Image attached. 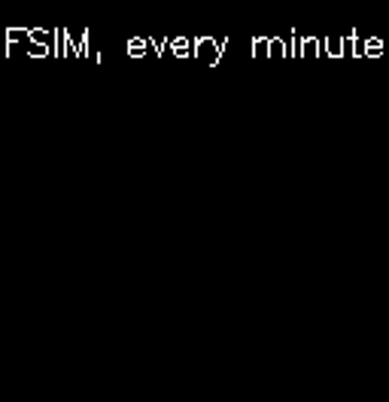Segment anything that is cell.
I'll return each instance as SVG.
<instances>
[{
    "label": "cell",
    "instance_id": "4",
    "mask_svg": "<svg viewBox=\"0 0 389 402\" xmlns=\"http://www.w3.org/2000/svg\"><path fill=\"white\" fill-rule=\"evenodd\" d=\"M323 40L313 34H301V59H323Z\"/></svg>",
    "mask_w": 389,
    "mask_h": 402
},
{
    "label": "cell",
    "instance_id": "2",
    "mask_svg": "<svg viewBox=\"0 0 389 402\" xmlns=\"http://www.w3.org/2000/svg\"><path fill=\"white\" fill-rule=\"evenodd\" d=\"M386 52V43L380 37H362L356 31V59H380Z\"/></svg>",
    "mask_w": 389,
    "mask_h": 402
},
{
    "label": "cell",
    "instance_id": "11",
    "mask_svg": "<svg viewBox=\"0 0 389 402\" xmlns=\"http://www.w3.org/2000/svg\"><path fill=\"white\" fill-rule=\"evenodd\" d=\"M28 55L31 59H49V49H46V46H33V43H28Z\"/></svg>",
    "mask_w": 389,
    "mask_h": 402
},
{
    "label": "cell",
    "instance_id": "7",
    "mask_svg": "<svg viewBox=\"0 0 389 402\" xmlns=\"http://www.w3.org/2000/svg\"><path fill=\"white\" fill-rule=\"evenodd\" d=\"M286 55H289L286 37H268V59H286Z\"/></svg>",
    "mask_w": 389,
    "mask_h": 402
},
{
    "label": "cell",
    "instance_id": "10",
    "mask_svg": "<svg viewBox=\"0 0 389 402\" xmlns=\"http://www.w3.org/2000/svg\"><path fill=\"white\" fill-rule=\"evenodd\" d=\"M253 59H268V37H253Z\"/></svg>",
    "mask_w": 389,
    "mask_h": 402
},
{
    "label": "cell",
    "instance_id": "1",
    "mask_svg": "<svg viewBox=\"0 0 389 402\" xmlns=\"http://www.w3.org/2000/svg\"><path fill=\"white\" fill-rule=\"evenodd\" d=\"M192 46H194V59L201 64L216 67L228 49V37H198V40H192Z\"/></svg>",
    "mask_w": 389,
    "mask_h": 402
},
{
    "label": "cell",
    "instance_id": "5",
    "mask_svg": "<svg viewBox=\"0 0 389 402\" xmlns=\"http://www.w3.org/2000/svg\"><path fill=\"white\" fill-rule=\"evenodd\" d=\"M167 55H174V59H189V55H194V46L189 37H167Z\"/></svg>",
    "mask_w": 389,
    "mask_h": 402
},
{
    "label": "cell",
    "instance_id": "9",
    "mask_svg": "<svg viewBox=\"0 0 389 402\" xmlns=\"http://www.w3.org/2000/svg\"><path fill=\"white\" fill-rule=\"evenodd\" d=\"M341 46H344V59H356V31L341 34Z\"/></svg>",
    "mask_w": 389,
    "mask_h": 402
},
{
    "label": "cell",
    "instance_id": "3",
    "mask_svg": "<svg viewBox=\"0 0 389 402\" xmlns=\"http://www.w3.org/2000/svg\"><path fill=\"white\" fill-rule=\"evenodd\" d=\"M125 52H128V59H146V55H152V43L150 37H128Z\"/></svg>",
    "mask_w": 389,
    "mask_h": 402
},
{
    "label": "cell",
    "instance_id": "8",
    "mask_svg": "<svg viewBox=\"0 0 389 402\" xmlns=\"http://www.w3.org/2000/svg\"><path fill=\"white\" fill-rule=\"evenodd\" d=\"M16 43H28V31L25 28H6V55L13 52Z\"/></svg>",
    "mask_w": 389,
    "mask_h": 402
},
{
    "label": "cell",
    "instance_id": "6",
    "mask_svg": "<svg viewBox=\"0 0 389 402\" xmlns=\"http://www.w3.org/2000/svg\"><path fill=\"white\" fill-rule=\"evenodd\" d=\"M323 59H344V46H341V34H331L323 40Z\"/></svg>",
    "mask_w": 389,
    "mask_h": 402
}]
</instances>
